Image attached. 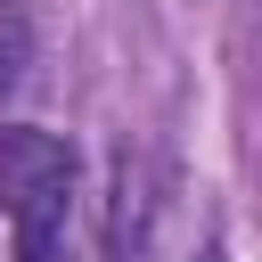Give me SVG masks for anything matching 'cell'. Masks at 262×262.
<instances>
[{"instance_id":"cell-1","label":"cell","mask_w":262,"mask_h":262,"mask_svg":"<svg viewBox=\"0 0 262 262\" xmlns=\"http://www.w3.org/2000/svg\"><path fill=\"white\" fill-rule=\"evenodd\" d=\"M66 205H74L66 139L33 123L0 131V221L16 229V262H66Z\"/></svg>"},{"instance_id":"cell-2","label":"cell","mask_w":262,"mask_h":262,"mask_svg":"<svg viewBox=\"0 0 262 262\" xmlns=\"http://www.w3.org/2000/svg\"><path fill=\"white\" fill-rule=\"evenodd\" d=\"M25 82V25H0V98Z\"/></svg>"},{"instance_id":"cell-3","label":"cell","mask_w":262,"mask_h":262,"mask_svg":"<svg viewBox=\"0 0 262 262\" xmlns=\"http://www.w3.org/2000/svg\"><path fill=\"white\" fill-rule=\"evenodd\" d=\"M205 262H213V254H205Z\"/></svg>"}]
</instances>
